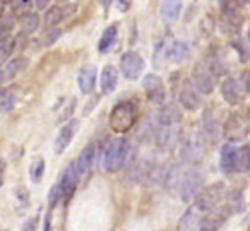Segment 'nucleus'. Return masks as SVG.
<instances>
[{
    "instance_id": "obj_1",
    "label": "nucleus",
    "mask_w": 250,
    "mask_h": 231,
    "mask_svg": "<svg viewBox=\"0 0 250 231\" xmlns=\"http://www.w3.org/2000/svg\"><path fill=\"white\" fill-rule=\"evenodd\" d=\"M103 152V168L106 169L108 173H115L120 171L127 161H129L130 156V141L127 137H113L103 146H98Z\"/></svg>"
},
{
    "instance_id": "obj_2",
    "label": "nucleus",
    "mask_w": 250,
    "mask_h": 231,
    "mask_svg": "<svg viewBox=\"0 0 250 231\" xmlns=\"http://www.w3.org/2000/svg\"><path fill=\"white\" fill-rule=\"evenodd\" d=\"M139 111L132 101H120L113 106L108 117V125L113 130V134L124 135L136 125Z\"/></svg>"
},
{
    "instance_id": "obj_3",
    "label": "nucleus",
    "mask_w": 250,
    "mask_h": 231,
    "mask_svg": "<svg viewBox=\"0 0 250 231\" xmlns=\"http://www.w3.org/2000/svg\"><path fill=\"white\" fill-rule=\"evenodd\" d=\"M208 152V142L201 132H190L182 139L180 144V161L187 166H195L204 159Z\"/></svg>"
},
{
    "instance_id": "obj_4",
    "label": "nucleus",
    "mask_w": 250,
    "mask_h": 231,
    "mask_svg": "<svg viewBox=\"0 0 250 231\" xmlns=\"http://www.w3.org/2000/svg\"><path fill=\"white\" fill-rule=\"evenodd\" d=\"M204 187V173L201 169L194 168H184L180 176V183H178V195L184 202H190Z\"/></svg>"
},
{
    "instance_id": "obj_5",
    "label": "nucleus",
    "mask_w": 250,
    "mask_h": 231,
    "mask_svg": "<svg viewBox=\"0 0 250 231\" xmlns=\"http://www.w3.org/2000/svg\"><path fill=\"white\" fill-rule=\"evenodd\" d=\"M223 137L228 139V142L236 144L242 142L249 135V118L243 111H231L226 118V122L223 124Z\"/></svg>"
},
{
    "instance_id": "obj_6",
    "label": "nucleus",
    "mask_w": 250,
    "mask_h": 231,
    "mask_svg": "<svg viewBox=\"0 0 250 231\" xmlns=\"http://www.w3.org/2000/svg\"><path fill=\"white\" fill-rule=\"evenodd\" d=\"M226 193V187L223 182H216L211 183L206 189H201V192L194 197L195 204L194 209L195 210H202V212H208L211 209H216L218 206H221L223 199H225Z\"/></svg>"
},
{
    "instance_id": "obj_7",
    "label": "nucleus",
    "mask_w": 250,
    "mask_h": 231,
    "mask_svg": "<svg viewBox=\"0 0 250 231\" xmlns=\"http://www.w3.org/2000/svg\"><path fill=\"white\" fill-rule=\"evenodd\" d=\"M192 84L201 94H211L216 89V84H218V77L212 74L209 63L204 60H199L195 63V67L192 69Z\"/></svg>"
},
{
    "instance_id": "obj_8",
    "label": "nucleus",
    "mask_w": 250,
    "mask_h": 231,
    "mask_svg": "<svg viewBox=\"0 0 250 231\" xmlns=\"http://www.w3.org/2000/svg\"><path fill=\"white\" fill-rule=\"evenodd\" d=\"M247 91H249V87L238 77H226L221 83V96L231 106H236L245 100Z\"/></svg>"
},
{
    "instance_id": "obj_9",
    "label": "nucleus",
    "mask_w": 250,
    "mask_h": 231,
    "mask_svg": "<svg viewBox=\"0 0 250 231\" xmlns=\"http://www.w3.org/2000/svg\"><path fill=\"white\" fill-rule=\"evenodd\" d=\"M144 69H146V62L137 52H125L120 57V70L125 79L137 81L144 72Z\"/></svg>"
},
{
    "instance_id": "obj_10",
    "label": "nucleus",
    "mask_w": 250,
    "mask_h": 231,
    "mask_svg": "<svg viewBox=\"0 0 250 231\" xmlns=\"http://www.w3.org/2000/svg\"><path fill=\"white\" fill-rule=\"evenodd\" d=\"M223 132V122L219 118L218 111L214 108H208L202 115V137L206 142H216L221 137Z\"/></svg>"
},
{
    "instance_id": "obj_11",
    "label": "nucleus",
    "mask_w": 250,
    "mask_h": 231,
    "mask_svg": "<svg viewBox=\"0 0 250 231\" xmlns=\"http://www.w3.org/2000/svg\"><path fill=\"white\" fill-rule=\"evenodd\" d=\"M228 206H218L216 209H211L199 219V231H218L229 217Z\"/></svg>"
},
{
    "instance_id": "obj_12",
    "label": "nucleus",
    "mask_w": 250,
    "mask_h": 231,
    "mask_svg": "<svg viewBox=\"0 0 250 231\" xmlns=\"http://www.w3.org/2000/svg\"><path fill=\"white\" fill-rule=\"evenodd\" d=\"M143 87L146 93L147 100L154 105H161L167 100V86H165L163 79L156 74H146L143 79Z\"/></svg>"
},
{
    "instance_id": "obj_13",
    "label": "nucleus",
    "mask_w": 250,
    "mask_h": 231,
    "mask_svg": "<svg viewBox=\"0 0 250 231\" xmlns=\"http://www.w3.org/2000/svg\"><path fill=\"white\" fill-rule=\"evenodd\" d=\"M221 14H223L221 22H223V26H225V31L229 33V35H235V36L238 35L240 28H242L243 21H245L242 11H240V7H236L233 2H229L228 5L221 7Z\"/></svg>"
},
{
    "instance_id": "obj_14",
    "label": "nucleus",
    "mask_w": 250,
    "mask_h": 231,
    "mask_svg": "<svg viewBox=\"0 0 250 231\" xmlns=\"http://www.w3.org/2000/svg\"><path fill=\"white\" fill-rule=\"evenodd\" d=\"M154 141L160 147L171 149L180 141V125H160L158 124L154 132Z\"/></svg>"
},
{
    "instance_id": "obj_15",
    "label": "nucleus",
    "mask_w": 250,
    "mask_h": 231,
    "mask_svg": "<svg viewBox=\"0 0 250 231\" xmlns=\"http://www.w3.org/2000/svg\"><path fill=\"white\" fill-rule=\"evenodd\" d=\"M178 101H180L182 106L188 111L199 110V108L202 106V103H204V101H202V94L195 89L190 81H187V83L180 87V91H178Z\"/></svg>"
},
{
    "instance_id": "obj_16",
    "label": "nucleus",
    "mask_w": 250,
    "mask_h": 231,
    "mask_svg": "<svg viewBox=\"0 0 250 231\" xmlns=\"http://www.w3.org/2000/svg\"><path fill=\"white\" fill-rule=\"evenodd\" d=\"M77 130H79V120H76V118L67 120V124L60 128L59 135H57V139H55V144H53V151H55V154H62V152L69 147V144L72 142V139L76 137Z\"/></svg>"
},
{
    "instance_id": "obj_17",
    "label": "nucleus",
    "mask_w": 250,
    "mask_h": 231,
    "mask_svg": "<svg viewBox=\"0 0 250 231\" xmlns=\"http://www.w3.org/2000/svg\"><path fill=\"white\" fill-rule=\"evenodd\" d=\"M79 182H81V175L76 168V163L72 161L65 168V171H63L62 178H60V182H59L60 189H62V193H63V200H65V202H69V199L74 195V192H76Z\"/></svg>"
},
{
    "instance_id": "obj_18",
    "label": "nucleus",
    "mask_w": 250,
    "mask_h": 231,
    "mask_svg": "<svg viewBox=\"0 0 250 231\" xmlns=\"http://www.w3.org/2000/svg\"><path fill=\"white\" fill-rule=\"evenodd\" d=\"M236 146L231 142H226L219 149V168L225 175H231L235 171V161H236Z\"/></svg>"
},
{
    "instance_id": "obj_19",
    "label": "nucleus",
    "mask_w": 250,
    "mask_h": 231,
    "mask_svg": "<svg viewBox=\"0 0 250 231\" xmlns=\"http://www.w3.org/2000/svg\"><path fill=\"white\" fill-rule=\"evenodd\" d=\"M192 46L187 42H171L168 46L167 60L171 63H184L190 59Z\"/></svg>"
},
{
    "instance_id": "obj_20",
    "label": "nucleus",
    "mask_w": 250,
    "mask_h": 231,
    "mask_svg": "<svg viewBox=\"0 0 250 231\" xmlns=\"http://www.w3.org/2000/svg\"><path fill=\"white\" fill-rule=\"evenodd\" d=\"M94 159H96V144L91 142V144H87L86 147L83 149V152L79 154V158L74 161L76 163L77 171H79V175H81V180H83L84 176L91 171V166H93Z\"/></svg>"
},
{
    "instance_id": "obj_21",
    "label": "nucleus",
    "mask_w": 250,
    "mask_h": 231,
    "mask_svg": "<svg viewBox=\"0 0 250 231\" xmlns=\"http://www.w3.org/2000/svg\"><path fill=\"white\" fill-rule=\"evenodd\" d=\"M182 0H163L161 2V7H160V16H161V21L165 24H173L175 21H178L182 14Z\"/></svg>"
},
{
    "instance_id": "obj_22",
    "label": "nucleus",
    "mask_w": 250,
    "mask_h": 231,
    "mask_svg": "<svg viewBox=\"0 0 250 231\" xmlns=\"http://www.w3.org/2000/svg\"><path fill=\"white\" fill-rule=\"evenodd\" d=\"M96 77L98 70L94 65H84L79 72L77 77V84H79V89L83 94H91L96 87Z\"/></svg>"
},
{
    "instance_id": "obj_23",
    "label": "nucleus",
    "mask_w": 250,
    "mask_h": 231,
    "mask_svg": "<svg viewBox=\"0 0 250 231\" xmlns=\"http://www.w3.org/2000/svg\"><path fill=\"white\" fill-rule=\"evenodd\" d=\"M118 86V70L113 65H104L100 76V87L103 94H111Z\"/></svg>"
},
{
    "instance_id": "obj_24",
    "label": "nucleus",
    "mask_w": 250,
    "mask_h": 231,
    "mask_svg": "<svg viewBox=\"0 0 250 231\" xmlns=\"http://www.w3.org/2000/svg\"><path fill=\"white\" fill-rule=\"evenodd\" d=\"M26 65H28V60H26V57H22V55H18V57H14L12 60H9L7 65L0 69L2 84H4L5 81H12V79H14V77L18 76L21 70H24Z\"/></svg>"
},
{
    "instance_id": "obj_25",
    "label": "nucleus",
    "mask_w": 250,
    "mask_h": 231,
    "mask_svg": "<svg viewBox=\"0 0 250 231\" xmlns=\"http://www.w3.org/2000/svg\"><path fill=\"white\" fill-rule=\"evenodd\" d=\"M18 101V87L14 84L2 87L0 86V113H9Z\"/></svg>"
},
{
    "instance_id": "obj_26",
    "label": "nucleus",
    "mask_w": 250,
    "mask_h": 231,
    "mask_svg": "<svg viewBox=\"0 0 250 231\" xmlns=\"http://www.w3.org/2000/svg\"><path fill=\"white\" fill-rule=\"evenodd\" d=\"M156 117H158V124L160 125H180L182 118H184L182 117L180 108H177L175 103L165 106Z\"/></svg>"
},
{
    "instance_id": "obj_27",
    "label": "nucleus",
    "mask_w": 250,
    "mask_h": 231,
    "mask_svg": "<svg viewBox=\"0 0 250 231\" xmlns=\"http://www.w3.org/2000/svg\"><path fill=\"white\" fill-rule=\"evenodd\" d=\"M117 38H118V24L108 26V28L103 31V35H101L100 43H98V52H100V53H106L108 50H110L111 46L115 45Z\"/></svg>"
},
{
    "instance_id": "obj_28",
    "label": "nucleus",
    "mask_w": 250,
    "mask_h": 231,
    "mask_svg": "<svg viewBox=\"0 0 250 231\" xmlns=\"http://www.w3.org/2000/svg\"><path fill=\"white\" fill-rule=\"evenodd\" d=\"M62 21H63V9L60 7V5H52V7L46 9L45 18H43L45 29L57 28V26H59Z\"/></svg>"
},
{
    "instance_id": "obj_29",
    "label": "nucleus",
    "mask_w": 250,
    "mask_h": 231,
    "mask_svg": "<svg viewBox=\"0 0 250 231\" xmlns=\"http://www.w3.org/2000/svg\"><path fill=\"white\" fill-rule=\"evenodd\" d=\"M171 42H168L167 38L160 40L156 46H154V53H153V63L156 69H163L165 63L168 62L167 60V53H168V46H170Z\"/></svg>"
},
{
    "instance_id": "obj_30",
    "label": "nucleus",
    "mask_w": 250,
    "mask_h": 231,
    "mask_svg": "<svg viewBox=\"0 0 250 231\" xmlns=\"http://www.w3.org/2000/svg\"><path fill=\"white\" fill-rule=\"evenodd\" d=\"M21 26H22V33H26V35H33V33H36L40 29V16L38 12H28V14H24L21 19Z\"/></svg>"
},
{
    "instance_id": "obj_31",
    "label": "nucleus",
    "mask_w": 250,
    "mask_h": 231,
    "mask_svg": "<svg viewBox=\"0 0 250 231\" xmlns=\"http://www.w3.org/2000/svg\"><path fill=\"white\" fill-rule=\"evenodd\" d=\"M250 168V147L249 146H242L236 149V161H235V171L245 173Z\"/></svg>"
},
{
    "instance_id": "obj_32",
    "label": "nucleus",
    "mask_w": 250,
    "mask_h": 231,
    "mask_svg": "<svg viewBox=\"0 0 250 231\" xmlns=\"http://www.w3.org/2000/svg\"><path fill=\"white\" fill-rule=\"evenodd\" d=\"M226 206H228L229 212H233V214L243 212V209H245V197H243L242 190H233L228 195V204H226Z\"/></svg>"
},
{
    "instance_id": "obj_33",
    "label": "nucleus",
    "mask_w": 250,
    "mask_h": 231,
    "mask_svg": "<svg viewBox=\"0 0 250 231\" xmlns=\"http://www.w3.org/2000/svg\"><path fill=\"white\" fill-rule=\"evenodd\" d=\"M14 28H16V18L11 12H5L2 16V19H0V42L11 38Z\"/></svg>"
},
{
    "instance_id": "obj_34",
    "label": "nucleus",
    "mask_w": 250,
    "mask_h": 231,
    "mask_svg": "<svg viewBox=\"0 0 250 231\" xmlns=\"http://www.w3.org/2000/svg\"><path fill=\"white\" fill-rule=\"evenodd\" d=\"M11 7H12L11 14L14 16L16 19H21L24 14L31 12L33 0H12V2H11Z\"/></svg>"
},
{
    "instance_id": "obj_35",
    "label": "nucleus",
    "mask_w": 250,
    "mask_h": 231,
    "mask_svg": "<svg viewBox=\"0 0 250 231\" xmlns=\"http://www.w3.org/2000/svg\"><path fill=\"white\" fill-rule=\"evenodd\" d=\"M231 46L236 50V53L240 55V60L245 63L247 60H249V42H247V38L236 35L235 38L231 40Z\"/></svg>"
},
{
    "instance_id": "obj_36",
    "label": "nucleus",
    "mask_w": 250,
    "mask_h": 231,
    "mask_svg": "<svg viewBox=\"0 0 250 231\" xmlns=\"http://www.w3.org/2000/svg\"><path fill=\"white\" fill-rule=\"evenodd\" d=\"M43 173H45V159L40 158V159H36L35 163H31V166H29V176H31V182L40 183Z\"/></svg>"
},
{
    "instance_id": "obj_37",
    "label": "nucleus",
    "mask_w": 250,
    "mask_h": 231,
    "mask_svg": "<svg viewBox=\"0 0 250 231\" xmlns=\"http://www.w3.org/2000/svg\"><path fill=\"white\" fill-rule=\"evenodd\" d=\"M62 28H50V29H46L45 31V35H43V38H42V43H43V46H52V45H55L57 42L60 40V36H62Z\"/></svg>"
},
{
    "instance_id": "obj_38",
    "label": "nucleus",
    "mask_w": 250,
    "mask_h": 231,
    "mask_svg": "<svg viewBox=\"0 0 250 231\" xmlns=\"http://www.w3.org/2000/svg\"><path fill=\"white\" fill-rule=\"evenodd\" d=\"M197 210L195 209H188L187 212L184 214V217L180 219V223H178V231H188L192 226L195 224V217H197Z\"/></svg>"
},
{
    "instance_id": "obj_39",
    "label": "nucleus",
    "mask_w": 250,
    "mask_h": 231,
    "mask_svg": "<svg viewBox=\"0 0 250 231\" xmlns=\"http://www.w3.org/2000/svg\"><path fill=\"white\" fill-rule=\"evenodd\" d=\"M60 200H63V193H62V189H60L59 183H55V185L52 187V190H50V197H48L50 207H55Z\"/></svg>"
},
{
    "instance_id": "obj_40",
    "label": "nucleus",
    "mask_w": 250,
    "mask_h": 231,
    "mask_svg": "<svg viewBox=\"0 0 250 231\" xmlns=\"http://www.w3.org/2000/svg\"><path fill=\"white\" fill-rule=\"evenodd\" d=\"M26 43H28V35L26 33H18V36H14V46H16V53H21L24 50Z\"/></svg>"
},
{
    "instance_id": "obj_41",
    "label": "nucleus",
    "mask_w": 250,
    "mask_h": 231,
    "mask_svg": "<svg viewBox=\"0 0 250 231\" xmlns=\"http://www.w3.org/2000/svg\"><path fill=\"white\" fill-rule=\"evenodd\" d=\"M76 103H77V100L76 98H72V100L69 101V105H67L63 115L60 117V120H70V118H72V113H74V110H76Z\"/></svg>"
},
{
    "instance_id": "obj_42",
    "label": "nucleus",
    "mask_w": 250,
    "mask_h": 231,
    "mask_svg": "<svg viewBox=\"0 0 250 231\" xmlns=\"http://www.w3.org/2000/svg\"><path fill=\"white\" fill-rule=\"evenodd\" d=\"M35 2V7L38 9V11H45V9L50 7V2L52 0H33Z\"/></svg>"
},
{
    "instance_id": "obj_43",
    "label": "nucleus",
    "mask_w": 250,
    "mask_h": 231,
    "mask_svg": "<svg viewBox=\"0 0 250 231\" xmlns=\"http://www.w3.org/2000/svg\"><path fill=\"white\" fill-rule=\"evenodd\" d=\"M36 223H38V221H36V217H35V219H29L28 223L22 226L21 231H36Z\"/></svg>"
},
{
    "instance_id": "obj_44",
    "label": "nucleus",
    "mask_w": 250,
    "mask_h": 231,
    "mask_svg": "<svg viewBox=\"0 0 250 231\" xmlns=\"http://www.w3.org/2000/svg\"><path fill=\"white\" fill-rule=\"evenodd\" d=\"M5 169H7V163L4 159H0V187L4 185V176H5Z\"/></svg>"
},
{
    "instance_id": "obj_45",
    "label": "nucleus",
    "mask_w": 250,
    "mask_h": 231,
    "mask_svg": "<svg viewBox=\"0 0 250 231\" xmlns=\"http://www.w3.org/2000/svg\"><path fill=\"white\" fill-rule=\"evenodd\" d=\"M96 101H98V96H94L93 100H91V103L87 105L86 108H84V117H86V115H89L91 111H93V106H94V105H96Z\"/></svg>"
},
{
    "instance_id": "obj_46",
    "label": "nucleus",
    "mask_w": 250,
    "mask_h": 231,
    "mask_svg": "<svg viewBox=\"0 0 250 231\" xmlns=\"http://www.w3.org/2000/svg\"><path fill=\"white\" fill-rule=\"evenodd\" d=\"M45 231H53L52 230V219H50V214L45 216Z\"/></svg>"
},
{
    "instance_id": "obj_47",
    "label": "nucleus",
    "mask_w": 250,
    "mask_h": 231,
    "mask_svg": "<svg viewBox=\"0 0 250 231\" xmlns=\"http://www.w3.org/2000/svg\"><path fill=\"white\" fill-rule=\"evenodd\" d=\"M231 2L236 5V7H243V5H245L247 2H249V0H231Z\"/></svg>"
},
{
    "instance_id": "obj_48",
    "label": "nucleus",
    "mask_w": 250,
    "mask_h": 231,
    "mask_svg": "<svg viewBox=\"0 0 250 231\" xmlns=\"http://www.w3.org/2000/svg\"><path fill=\"white\" fill-rule=\"evenodd\" d=\"M4 14H5V5L0 2V19H2V16H4Z\"/></svg>"
},
{
    "instance_id": "obj_49",
    "label": "nucleus",
    "mask_w": 250,
    "mask_h": 231,
    "mask_svg": "<svg viewBox=\"0 0 250 231\" xmlns=\"http://www.w3.org/2000/svg\"><path fill=\"white\" fill-rule=\"evenodd\" d=\"M0 2H2V4H4V5H11L12 0H0Z\"/></svg>"
},
{
    "instance_id": "obj_50",
    "label": "nucleus",
    "mask_w": 250,
    "mask_h": 231,
    "mask_svg": "<svg viewBox=\"0 0 250 231\" xmlns=\"http://www.w3.org/2000/svg\"><path fill=\"white\" fill-rule=\"evenodd\" d=\"M104 2V7H108V5H110V0H103Z\"/></svg>"
},
{
    "instance_id": "obj_51",
    "label": "nucleus",
    "mask_w": 250,
    "mask_h": 231,
    "mask_svg": "<svg viewBox=\"0 0 250 231\" xmlns=\"http://www.w3.org/2000/svg\"><path fill=\"white\" fill-rule=\"evenodd\" d=\"M118 2H120V4H122V5H124V4H125V2H127V0H118Z\"/></svg>"
},
{
    "instance_id": "obj_52",
    "label": "nucleus",
    "mask_w": 250,
    "mask_h": 231,
    "mask_svg": "<svg viewBox=\"0 0 250 231\" xmlns=\"http://www.w3.org/2000/svg\"><path fill=\"white\" fill-rule=\"evenodd\" d=\"M57 2H60V4H62V2H67V0H57Z\"/></svg>"
}]
</instances>
